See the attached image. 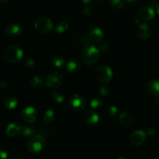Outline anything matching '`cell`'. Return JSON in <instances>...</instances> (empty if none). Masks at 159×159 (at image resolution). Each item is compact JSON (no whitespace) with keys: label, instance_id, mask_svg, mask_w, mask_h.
Masks as SVG:
<instances>
[{"label":"cell","instance_id":"6da1fadb","mask_svg":"<svg viewBox=\"0 0 159 159\" xmlns=\"http://www.w3.org/2000/svg\"><path fill=\"white\" fill-rule=\"evenodd\" d=\"M100 57V51L94 46H87L81 52V58L86 65H91L97 63Z\"/></svg>","mask_w":159,"mask_h":159},{"label":"cell","instance_id":"7a4b0ae2","mask_svg":"<svg viewBox=\"0 0 159 159\" xmlns=\"http://www.w3.org/2000/svg\"><path fill=\"white\" fill-rule=\"evenodd\" d=\"M23 57V51L20 48L11 46L6 48L3 52V58L9 63H16Z\"/></svg>","mask_w":159,"mask_h":159},{"label":"cell","instance_id":"3957f363","mask_svg":"<svg viewBox=\"0 0 159 159\" xmlns=\"http://www.w3.org/2000/svg\"><path fill=\"white\" fill-rule=\"evenodd\" d=\"M45 138L42 135L37 134L32 136L28 142V150L31 153L37 154L43 150L45 146Z\"/></svg>","mask_w":159,"mask_h":159},{"label":"cell","instance_id":"277c9868","mask_svg":"<svg viewBox=\"0 0 159 159\" xmlns=\"http://www.w3.org/2000/svg\"><path fill=\"white\" fill-rule=\"evenodd\" d=\"M94 75L97 80L101 83H107L112 79V71L110 68L105 65L98 66L95 69Z\"/></svg>","mask_w":159,"mask_h":159},{"label":"cell","instance_id":"5b68a950","mask_svg":"<svg viewBox=\"0 0 159 159\" xmlns=\"http://www.w3.org/2000/svg\"><path fill=\"white\" fill-rule=\"evenodd\" d=\"M34 27L37 31L41 33H48L52 30L53 23L50 19L45 17H41L36 20L34 23Z\"/></svg>","mask_w":159,"mask_h":159},{"label":"cell","instance_id":"8992f818","mask_svg":"<svg viewBox=\"0 0 159 159\" xmlns=\"http://www.w3.org/2000/svg\"><path fill=\"white\" fill-rule=\"evenodd\" d=\"M63 81V76L59 72H52L47 77L46 85L48 88L55 89L60 86Z\"/></svg>","mask_w":159,"mask_h":159},{"label":"cell","instance_id":"52a82bcc","mask_svg":"<svg viewBox=\"0 0 159 159\" xmlns=\"http://www.w3.org/2000/svg\"><path fill=\"white\" fill-rule=\"evenodd\" d=\"M70 105L76 111H80L83 110L85 107L86 102L84 97L78 94H75L71 96L70 99Z\"/></svg>","mask_w":159,"mask_h":159},{"label":"cell","instance_id":"ba28073f","mask_svg":"<svg viewBox=\"0 0 159 159\" xmlns=\"http://www.w3.org/2000/svg\"><path fill=\"white\" fill-rule=\"evenodd\" d=\"M21 116L23 120L29 124H32L36 120L37 116V113L36 110L33 107H26L21 112Z\"/></svg>","mask_w":159,"mask_h":159},{"label":"cell","instance_id":"9c48e42d","mask_svg":"<svg viewBox=\"0 0 159 159\" xmlns=\"http://www.w3.org/2000/svg\"><path fill=\"white\" fill-rule=\"evenodd\" d=\"M137 15L140 20L147 21V20H151L154 18L155 16V12H154V9L151 6H143L139 9Z\"/></svg>","mask_w":159,"mask_h":159},{"label":"cell","instance_id":"30bf717a","mask_svg":"<svg viewBox=\"0 0 159 159\" xmlns=\"http://www.w3.org/2000/svg\"><path fill=\"white\" fill-rule=\"evenodd\" d=\"M83 120L88 125H95L99 121V116L94 110H87L83 113Z\"/></svg>","mask_w":159,"mask_h":159},{"label":"cell","instance_id":"8fae6325","mask_svg":"<svg viewBox=\"0 0 159 159\" xmlns=\"http://www.w3.org/2000/svg\"><path fill=\"white\" fill-rule=\"evenodd\" d=\"M137 35L142 40H147L151 36V28L147 23H142L138 25V29H137Z\"/></svg>","mask_w":159,"mask_h":159},{"label":"cell","instance_id":"7c38bea8","mask_svg":"<svg viewBox=\"0 0 159 159\" xmlns=\"http://www.w3.org/2000/svg\"><path fill=\"white\" fill-rule=\"evenodd\" d=\"M146 136V133L143 130H136L131 134L129 141H130L131 144H133V145L139 146L144 142Z\"/></svg>","mask_w":159,"mask_h":159},{"label":"cell","instance_id":"4fadbf2b","mask_svg":"<svg viewBox=\"0 0 159 159\" xmlns=\"http://www.w3.org/2000/svg\"><path fill=\"white\" fill-rule=\"evenodd\" d=\"M6 34L8 36L11 37H18L23 33V29L21 26L16 23H11V24L8 25L6 27Z\"/></svg>","mask_w":159,"mask_h":159},{"label":"cell","instance_id":"5bb4252c","mask_svg":"<svg viewBox=\"0 0 159 159\" xmlns=\"http://www.w3.org/2000/svg\"><path fill=\"white\" fill-rule=\"evenodd\" d=\"M147 92L151 96L157 98L159 96V80L152 79L147 84Z\"/></svg>","mask_w":159,"mask_h":159},{"label":"cell","instance_id":"9a60e30c","mask_svg":"<svg viewBox=\"0 0 159 159\" xmlns=\"http://www.w3.org/2000/svg\"><path fill=\"white\" fill-rule=\"evenodd\" d=\"M104 37V33L100 28H94L90 30L89 34V39L90 41L94 43H98L101 42Z\"/></svg>","mask_w":159,"mask_h":159},{"label":"cell","instance_id":"2e32d148","mask_svg":"<svg viewBox=\"0 0 159 159\" xmlns=\"http://www.w3.org/2000/svg\"><path fill=\"white\" fill-rule=\"evenodd\" d=\"M22 127L19 126L18 124H10L6 127V134L9 137H17L21 133Z\"/></svg>","mask_w":159,"mask_h":159},{"label":"cell","instance_id":"e0dca14e","mask_svg":"<svg viewBox=\"0 0 159 159\" xmlns=\"http://www.w3.org/2000/svg\"><path fill=\"white\" fill-rule=\"evenodd\" d=\"M118 120H119L120 124L124 127H129L132 124L133 118H132V115L129 113H126V112H123L118 116Z\"/></svg>","mask_w":159,"mask_h":159},{"label":"cell","instance_id":"ac0fdd59","mask_svg":"<svg viewBox=\"0 0 159 159\" xmlns=\"http://www.w3.org/2000/svg\"><path fill=\"white\" fill-rule=\"evenodd\" d=\"M80 62L77 59H71L66 64V70L70 73H76L80 69Z\"/></svg>","mask_w":159,"mask_h":159},{"label":"cell","instance_id":"d6986e66","mask_svg":"<svg viewBox=\"0 0 159 159\" xmlns=\"http://www.w3.org/2000/svg\"><path fill=\"white\" fill-rule=\"evenodd\" d=\"M3 104L8 110H13L17 107L18 102L14 96H9L5 98V99L3 100Z\"/></svg>","mask_w":159,"mask_h":159},{"label":"cell","instance_id":"ffe728a7","mask_svg":"<svg viewBox=\"0 0 159 159\" xmlns=\"http://www.w3.org/2000/svg\"><path fill=\"white\" fill-rule=\"evenodd\" d=\"M55 114L52 110H48L44 114L43 122L46 124H50L55 120Z\"/></svg>","mask_w":159,"mask_h":159},{"label":"cell","instance_id":"44dd1931","mask_svg":"<svg viewBox=\"0 0 159 159\" xmlns=\"http://www.w3.org/2000/svg\"><path fill=\"white\" fill-rule=\"evenodd\" d=\"M30 84H31V86L34 87V88L40 89L43 86V80H42L40 77L36 76V77L32 78V79H31Z\"/></svg>","mask_w":159,"mask_h":159},{"label":"cell","instance_id":"7402d4cb","mask_svg":"<svg viewBox=\"0 0 159 159\" xmlns=\"http://www.w3.org/2000/svg\"><path fill=\"white\" fill-rule=\"evenodd\" d=\"M34 134V130L32 128V127H22L20 135H22L23 137H24V138H30V137H31V138Z\"/></svg>","mask_w":159,"mask_h":159},{"label":"cell","instance_id":"603a6c76","mask_svg":"<svg viewBox=\"0 0 159 159\" xmlns=\"http://www.w3.org/2000/svg\"><path fill=\"white\" fill-rule=\"evenodd\" d=\"M65 65V60L61 56H56L53 59V65L57 68H62Z\"/></svg>","mask_w":159,"mask_h":159},{"label":"cell","instance_id":"cb8c5ba5","mask_svg":"<svg viewBox=\"0 0 159 159\" xmlns=\"http://www.w3.org/2000/svg\"><path fill=\"white\" fill-rule=\"evenodd\" d=\"M110 5L113 9H119L125 6V0H110Z\"/></svg>","mask_w":159,"mask_h":159},{"label":"cell","instance_id":"d4e9b609","mask_svg":"<svg viewBox=\"0 0 159 159\" xmlns=\"http://www.w3.org/2000/svg\"><path fill=\"white\" fill-rule=\"evenodd\" d=\"M90 107H92L93 109L96 110V109H99L100 107L102 106V101L101 100L98 98H94L93 99H91L90 102Z\"/></svg>","mask_w":159,"mask_h":159},{"label":"cell","instance_id":"484cf974","mask_svg":"<svg viewBox=\"0 0 159 159\" xmlns=\"http://www.w3.org/2000/svg\"><path fill=\"white\" fill-rule=\"evenodd\" d=\"M98 92H99V94L102 96H106L109 94V92H110V89L108 85H101V86L98 88Z\"/></svg>","mask_w":159,"mask_h":159},{"label":"cell","instance_id":"4316f807","mask_svg":"<svg viewBox=\"0 0 159 159\" xmlns=\"http://www.w3.org/2000/svg\"><path fill=\"white\" fill-rule=\"evenodd\" d=\"M68 29V24L65 22H60L56 26L55 30L58 33H63Z\"/></svg>","mask_w":159,"mask_h":159},{"label":"cell","instance_id":"83f0119b","mask_svg":"<svg viewBox=\"0 0 159 159\" xmlns=\"http://www.w3.org/2000/svg\"><path fill=\"white\" fill-rule=\"evenodd\" d=\"M52 98L54 99L55 102L58 104H61L63 102L64 98L62 96V95H61L60 93H58V92H55L52 93Z\"/></svg>","mask_w":159,"mask_h":159},{"label":"cell","instance_id":"f1b7e54d","mask_svg":"<svg viewBox=\"0 0 159 159\" xmlns=\"http://www.w3.org/2000/svg\"><path fill=\"white\" fill-rule=\"evenodd\" d=\"M84 15L87 17H91L94 15V10L90 7H85L84 9Z\"/></svg>","mask_w":159,"mask_h":159},{"label":"cell","instance_id":"f546056e","mask_svg":"<svg viewBox=\"0 0 159 159\" xmlns=\"http://www.w3.org/2000/svg\"><path fill=\"white\" fill-rule=\"evenodd\" d=\"M117 111H118V109H117V107H114V106H112V107H108V113L109 116H115Z\"/></svg>","mask_w":159,"mask_h":159},{"label":"cell","instance_id":"4dcf8cb0","mask_svg":"<svg viewBox=\"0 0 159 159\" xmlns=\"http://www.w3.org/2000/svg\"><path fill=\"white\" fill-rule=\"evenodd\" d=\"M108 47H109V44L107 43V42H102V43H99V46H98V49L101 51H107Z\"/></svg>","mask_w":159,"mask_h":159},{"label":"cell","instance_id":"1f68e13d","mask_svg":"<svg viewBox=\"0 0 159 159\" xmlns=\"http://www.w3.org/2000/svg\"><path fill=\"white\" fill-rule=\"evenodd\" d=\"M24 65H25V66H26V68H33V67H34V60H33V59H31V58H26V60H25V61H24Z\"/></svg>","mask_w":159,"mask_h":159},{"label":"cell","instance_id":"d6a6232c","mask_svg":"<svg viewBox=\"0 0 159 159\" xmlns=\"http://www.w3.org/2000/svg\"><path fill=\"white\" fill-rule=\"evenodd\" d=\"M155 134H156L155 129L153 128V127H150V128H148L147 130L146 134L149 137H153L155 135Z\"/></svg>","mask_w":159,"mask_h":159},{"label":"cell","instance_id":"836d02e7","mask_svg":"<svg viewBox=\"0 0 159 159\" xmlns=\"http://www.w3.org/2000/svg\"><path fill=\"white\" fill-rule=\"evenodd\" d=\"M8 154L5 150H0V159H6L7 158Z\"/></svg>","mask_w":159,"mask_h":159},{"label":"cell","instance_id":"e575fe53","mask_svg":"<svg viewBox=\"0 0 159 159\" xmlns=\"http://www.w3.org/2000/svg\"><path fill=\"white\" fill-rule=\"evenodd\" d=\"M0 86H1L2 88H6V87L7 86V82H5V81H1V82H0Z\"/></svg>","mask_w":159,"mask_h":159},{"label":"cell","instance_id":"d590c367","mask_svg":"<svg viewBox=\"0 0 159 159\" xmlns=\"http://www.w3.org/2000/svg\"><path fill=\"white\" fill-rule=\"evenodd\" d=\"M9 159H23V158H22V157L20 156V155H12L10 158H9Z\"/></svg>","mask_w":159,"mask_h":159},{"label":"cell","instance_id":"8d00e7d4","mask_svg":"<svg viewBox=\"0 0 159 159\" xmlns=\"http://www.w3.org/2000/svg\"><path fill=\"white\" fill-rule=\"evenodd\" d=\"M127 1L130 3H137L138 2H140V0H127Z\"/></svg>","mask_w":159,"mask_h":159},{"label":"cell","instance_id":"74e56055","mask_svg":"<svg viewBox=\"0 0 159 159\" xmlns=\"http://www.w3.org/2000/svg\"><path fill=\"white\" fill-rule=\"evenodd\" d=\"M91 1L92 0H82V2L84 4H88V3H90Z\"/></svg>","mask_w":159,"mask_h":159},{"label":"cell","instance_id":"f35d334b","mask_svg":"<svg viewBox=\"0 0 159 159\" xmlns=\"http://www.w3.org/2000/svg\"><path fill=\"white\" fill-rule=\"evenodd\" d=\"M0 1L3 3H8V2H9L12 1V0H0Z\"/></svg>","mask_w":159,"mask_h":159},{"label":"cell","instance_id":"ab89813d","mask_svg":"<svg viewBox=\"0 0 159 159\" xmlns=\"http://www.w3.org/2000/svg\"><path fill=\"white\" fill-rule=\"evenodd\" d=\"M157 13H158V15H159V2L157 3Z\"/></svg>","mask_w":159,"mask_h":159},{"label":"cell","instance_id":"60d3db41","mask_svg":"<svg viewBox=\"0 0 159 159\" xmlns=\"http://www.w3.org/2000/svg\"><path fill=\"white\" fill-rule=\"evenodd\" d=\"M118 159H126V158L123 156H120V157H118Z\"/></svg>","mask_w":159,"mask_h":159}]
</instances>
